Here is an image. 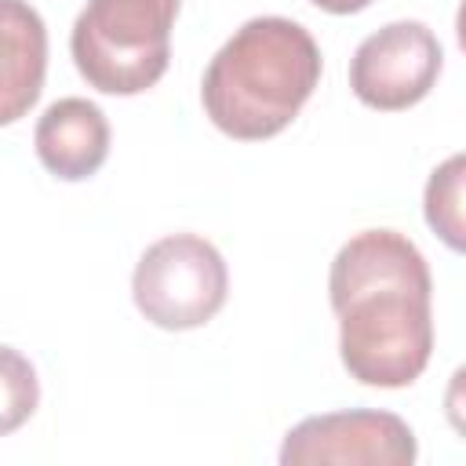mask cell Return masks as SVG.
I'll use <instances>...</instances> for the list:
<instances>
[{
  "label": "cell",
  "instance_id": "3957f363",
  "mask_svg": "<svg viewBox=\"0 0 466 466\" xmlns=\"http://www.w3.org/2000/svg\"><path fill=\"white\" fill-rule=\"evenodd\" d=\"M175 15L178 0H87L69 36L80 76L106 95L153 87L171 58Z\"/></svg>",
  "mask_w": 466,
  "mask_h": 466
},
{
  "label": "cell",
  "instance_id": "9c48e42d",
  "mask_svg": "<svg viewBox=\"0 0 466 466\" xmlns=\"http://www.w3.org/2000/svg\"><path fill=\"white\" fill-rule=\"evenodd\" d=\"M462 171L466 160L462 153L448 157L426 182V222L441 233V240L451 251H462L466 244V229H462Z\"/></svg>",
  "mask_w": 466,
  "mask_h": 466
},
{
  "label": "cell",
  "instance_id": "7a4b0ae2",
  "mask_svg": "<svg viewBox=\"0 0 466 466\" xmlns=\"http://www.w3.org/2000/svg\"><path fill=\"white\" fill-rule=\"evenodd\" d=\"M320 80V47L291 18L244 22L208 62L200 98L208 120L240 142L280 135Z\"/></svg>",
  "mask_w": 466,
  "mask_h": 466
},
{
  "label": "cell",
  "instance_id": "277c9868",
  "mask_svg": "<svg viewBox=\"0 0 466 466\" xmlns=\"http://www.w3.org/2000/svg\"><path fill=\"white\" fill-rule=\"evenodd\" d=\"M229 291L226 258L197 233H171L149 244L135 266L131 295L138 313L167 331L208 324Z\"/></svg>",
  "mask_w": 466,
  "mask_h": 466
},
{
  "label": "cell",
  "instance_id": "30bf717a",
  "mask_svg": "<svg viewBox=\"0 0 466 466\" xmlns=\"http://www.w3.org/2000/svg\"><path fill=\"white\" fill-rule=\"evenodd\" d=\"M40 404V382L29 364L11 346H0V437L15 433Z\"/></svg>",
  "mask_w": 466,
  "mask_h": 466
},
{
  "label": "cell",
  "instance_id": "5b68a950",
  "mask_svg": "<svg viewBox=\"0 0 466 466\" xmlns=\"http://www.w3.org/2000/svg\"><path fill=\"white\" fill-rule=\"evenodd\" d=\"M419 455L411 426L393 411H328L288 430L284 466H411Z\"/></svg>",
  "mask_w": 466,
  "mask_h": 466
},
{
  "label": "cell",
  "instance_id": "52a82bcc",
  "mask_svg": "<svg viewBox=\"0 0 466 466\" xmlns=\"http://www.w3.org/2000/svg\"><path fill=\"white\" fill-rule=\"evenodd\" d=\"M33 146L55 178L80 182L91 178L109 157V120L87 98H58L36 120Z\"/></svg>",
  "mask_w": 466,
  "mask_h": 466
},
{
  "label": "cell",
  "instance_id": "6da1fadb",
  "mask_svg": "<svg viewBox=\"0 0 466 466\" xmlns=\"http://www.w3.org/2000/svg\"><path fill=\"white\" fill-rule=\"evenodd\" d=\"M339 313V357L350 379L379 390L411 386L433 353L430 266L397 229L350 237L328 273Z\"/></svg>",
  "mask_w": 466,
  "mask_h": 466
},
{
  "label": "cell",
  "instance_id": "ba28073f",
  "mask_svg": "<svg viewBox=\"0 0 466 466\" xmlns=\"http://www.w3.org/2000/svg\"><path fill=\"white\" fill-rule=\"evenodd\" d=\"M47 73V25L25 0H0V127L25 116Z\"/></svg>",
  "mask_w": 466,
  "mask_h": 466
},
{
  "label": "cell",
  "instance_id": "8fae6325",
  "mask_svg": "<svg viewBox=\"0 0 466 466\" xmlns=\"http://www.w3.org/2000/svg\"><path fill=\"white\" fill-rule=\"evenodd\" d=\"M313 4L328 15H353V11H364L371 0H313Z\"/></svg>",
  "mask_w": 466,
  "mask_h": 466
},
{
  "label": "cell",
  "instance_id": "8992f818",
  "mask_svg": "<svg viewBox=\"0 0 466 466\" xmlns=\"http://www.w3.org/2000/svg\"><path fill=\"white\" fill-rule=\"evenodd\" d=\"M441 76V44L422 22H390L360 47L350 62L353 95L382 113L408 109L430 95Z\"/></svg>",
  "mask_w": 466,
  "mask_h": 466
}]
</instances>
